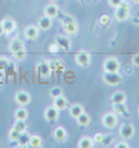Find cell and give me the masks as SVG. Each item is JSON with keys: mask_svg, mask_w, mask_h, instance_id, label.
I'll use <instances>...</instances> for the list:
<instances>
[{"mask_svg": "<svg viewBox=\"0 0 139 148\" xmlns=\"http://www.w3.org/2000/svg\"><path fill=\"white\" fill-rule=\"evenodd\" d=\"M138 114H139V107H138Z\"/></svg>", "mask_w": 139, "mask_h": 148, "instance_id": "40", "label": "cell"}, {"mask_svg": "<svg viewBox=\"0 0 139 148\" xmlns=\"http://www.w3.org/2000/svg\"><path fill=\"white\" fill-rule=\"evenodd\" d=\"M13 127L15 130H18L20 133H25V132H27V123H25V121H18V119H15Z\"/></svg>", "mask_w": 139, "mask_h": 148, "instance_id": "25", "label": "cell"}, {"mask_svg": "<svg viewBox=\"0 0 139 148\" xmlns=\"http://www.w3.org/2000/svg\"><path fill=\"white\" fill-rule=\"evenodd\" d=\"M14 101L17 103V105L20 107H27L31 103V94L27 93L25 90H20L14 94Z\"/></svg>", "mask_w": 139, "mask_h": 148, "instance_id": "6", "label": "cell"}, {"mask_svg": "<svg viewBox=\"0 0 139 148\" xmlns=\"http://www.w3.org/2000/svg\"><path fill=\"white\" fill-rule=\"evenodd\" d=\"M113 147L114 148H129V143H128V140H124V138H122V141L115 143Z\"/></svg>", "mask_w": 139, "mask_h": 148, "instance_id": "32", "label": "cell"}, {"mask_svg": "<svg viewBox=\"0 0 139 148\" xmlns=\"http://www.w3.org/2000/svg\"><path fill=\"white\" fill-rule=\"evenodd\" d=\"M91 61H92V56L89 51H85V50H81L75 54V62L82 66V68H86L91 65Z\"/></svg>", "mask_w": 139, "mask_h": 148, "instance_id": "3", "label": "cell"}, {"mask_svg": "<svg viewBox=\"0 0 139 148\" xmlns=\"http://www.w3.org/2000/svg\"><path fill=\"white\" fill-rule=\"evenodd\" d=\"M114 107V112L118 114V115H127V107L125 103H121V104H113Z\"/></svg>", "mask_w": 139, "mask_h": 148, "instance_id": "27", "label": "cell"}, {"mask_svg": "<svg viewBox=\"0 0 139 148\" xmlns=\"http://www.w3.org/2000/svg\"><path fill=\"white\" fill-rule=\"evenodd\" d=\"M28 147H32V148L43 147V140H42V137H40V136H38V134L29 136V143H28Z\"/></svg>", "mask_w": 139, "mask_h": 148, "instance_id": "19", "label": "cell"}, {"mask_svg": "<svg viewBox=\"0 0 139 148\" xmlns=\"http://www.w3.org/2000/svg\"><path fill=\"white\" fill-rule=\"evenodd\" d=\"M131 61H132L133 66H138L139 68V54H133L132 58H131Z\"/></svg>", "mask_w": 139, "mask_h": 148, "instance_id": "37", "label": "cell"}, {"mask_svg": "<svg viewBox=\"0 0 139 148\" xmlns=\"http://www.w3.org/2000/svg\"><path fill=\"white\" fill-rule=\"evenodd\" d=\"M103 138H104V134L103 133H98V134L93 137V141H95V144H102Z\"/></svg>", "mask_w": 139, "mask_h": 148, "instance_id": "35", "label": "cell"}, {"mask_svg": "<svg viewBox=\"0 0 139 148\" xmlns=\"http://www.w3.org/2000/svg\"><path fill=\"white\" fill-rule=\"evenodd\" d=\"M8 49H10L11 54H14V53H18V51L25 50V45H24V42H22L20 38H14V39H11V40H10Z\"/></svg>", "mask_w": 139, "mask_h": 148, "instance_id": "13", "label": "cell"}, {"mask_svg": "<svg viewBox=\"0 0 139 148\" xmlns=\"http://www.w3.org/2000/svg\"><path fill=\"white\" fill-rule=\"evenodd\" d=\"M68 111H70V116L74 118V119H77L85 110H84V107H82L81 104H73V105L68 108Z\"/></svg>", "mask_w": 139, "mask_h": 148, "instance_id": "20", "label": "cell"}, {"mask_svg": "<svg viewBox=\"0 0 139 148\" xmlns=\"http://www.w3.org/2000/svg\"><path fill=\"white\" fill-rule=\"evenodd\" d=\"M59 14H60V7L56 3H49L43 8V15H46V17H49V18H52V19L59 17Z\"/></svg>", "mask_w": 139, "mask_h": 148, "instance_id": "11", "label": "cell"}, {"mask_svg": "<svg viewBox=\"0 0 139 148\" xmlns=\"http://www.w3.org/2000/svg\"><path fill=\"white\" fill-rule=\"evenodd\" d=\"M59 115H60V111L57 110L54 105H52V107H47L46 110H45V112H43L45 119H46L47 122H50V123L56 122V121L59 119Z\"/></svg>", "mask_w": 139, "mask_h": 148, "instance_id": "10", "label": "cell"}, {"mask_svg": "<svg viewBox=\"0 0 139 148\" xmlns=\"http://www.w3.org/2000/svg\"><path fill=\"white\" fill-rule=\"evenodd\" d=\"M53 137L57 143H64L67 140L68 134H67V130L64 129L63 126H57V127L53 130Z\"/></svg>", "mask_w": 139, "mask_h": 148, "instance_id": "15", "label": "cell"}, {"mask_svg": "<svg viewBox=\"0 0 139 148\" xmlns=\"http://www.w3.org/2000/svg\"><path fill=\"white\" fill-rule=\"evenodd\" d=\"M135 136V127L132 123H122L120 127V137L124 140H129Z\"/></svg>", "mask_w": 139, "mask_h": 148, "instance_id": "7", "label": "cell"}, {"mask_svg": "<svg viewBox=\"0 0 139 148\" xmlns=\"http://www.w3.org/2000/svg\"><path fill=\"white\" fill-rule=\"evenodd\" d=\"M28 143H29V136H27V133H21L20 140H18L20 147H27Z\"/></svg>", "mask_w": 139, "mask_h": 148, "instance_id": "28", "label": "cell"}, {"mask_svg": "<svg viewBox=\"0 0 139 148\" xmlns=\"http://www.w3.org/2000/svg\"><path fill=\"white\" fill-rule=\"evenodd\" d=\"M13 56H14V58H15L17 61H22V60H25V58H27V50H22V51L14 53Z\"/></svg>", "mask_w": 139, "mask_h": 148, "instance_id": "29", "label": "cell"}, {"mask_svg": "<svg viewBox=\"0 0 139 148\" xmlns=\"http://www.w3.org/2000/svg\"><path fill=\"white\" fill-rule=\"evenodd\" d=\"M56 46H59L60 50H70L71 47V42L70 39L64 36V35H57L56 36Z\"/></svg>", "mask_w": 139, "mask_h": 148, "instance_id": "14", "label": "cell"}, {"mask_svg": "<svg viewBox=\"0 0 139 148\" xmlns=\"http://www.w3.org/2000/svg\"><path fill=\"white\" fill-rule=\"evenodd\" d=\"M78 148H92L95 147V141H93L92 137H82L80 141H78Z\"/></svg>", "mask_w": 139, "mask_h": 148, "instance_id": "24", "label": "cell"}, {"mask_svg": "<svg viewBox=\"0 0 139 148\" xmlns=\"http://www.w3.org/2000/svg\"><path fill=\"white\" fill-rule=\"evenodd\" d=\"M49 65H50L52 71H53V69H61V68H64V65L61 64L60 61H57V60H53V61H50V62H49Z\"/></svg>", "mask_w": 139, "mask_h": 148, "instance_id": "30", "label": "cell"}, {"mask_svg": "<svg viewBox=\"0 0 139 148\" xmlns=\"http://www.w3.org/2000/svg\"><path fill=\"white\" fill-rule=\"evenodd\" d=\"M61 25H63V29H64L66 35H70V36H75L80 31V26L77 24V21L71 18L70 15H64L61 18Z\"/></svg>", "mask_w": 139, "mask_h": 148, "instance_id": "2", "label": "cell"}, {"mask_svg": "<svg viewBox=\"0 0 139 148\" xmlns=\"http://www.w3.org/2000/svg\"><path fill=\"white\" fill-rule=\"evenodd\" d=\"M1 35H4V33H3V26H1V22H0V36H1Z\"/></svg>", "mask_w": 139, "mask_h": 148, "instance_id": "38", "label": "cell"}, {"mask_svg": "<svg viewBox=\"0 0 139 148\" xmlns=\"http://www.w3.org/2000/svg\"><path fill=\"white\" fill-rule=\"evenodd\" d=\"M50 1H56V0H50Z\"/></svg>", "mask_w": 139, "mask_h": 148, "instance_id": "41", "label": "cell"}, {"mask_svg": "<svg viewBox=\"0 0 139 148\" xmlns=\"http://www.w3.org/2000/svg\"><path fill=\"white\" fill-rule=\"evenodd\" d=\"M129 17H131V4L124 0L118 7L114 8V18L120 21V22H124Z\"/></svg>", "mask_w": 139, "mask_h": 148, "instance_id": "1", "label": "cell"}, {"mask_svg": "<svg viewBox=\"0 0 139 148\" xmlns=\"http://www.w3.org/2000/svg\"><path fill=\"white\" fill-rule=\"evenodd\" d=\"M120 61L114 57H109L103 61V69L104 72H118L120 71Z\"/></svg>", "mask_w": 139, "mask_h": 148, "instance_id": "5", "label": "cell"}, {"mask_svg": "<svg viewBox=\"0 0 139 148\" xmlns=\"http://www.w3.org/2000/svg\"><path fill=\"white\" fill-rule=\"evenodd\" d=\"M14 118L18 121H27L28 119V111L25 110V107H18L14 111Z\"/></svg>", "mask_w": 139, "mask_h": 148, "instance_id": "23", "label": "cell"}, {"mask_svg": "<svg viewBox=\"0 0 139 148\" xmlns=\"http://www.w3.org/2000/svg\"><path fill=\"white\" fill-rule=\"evenodd\" d=\"M1 26H3V33L4 35H10V33H13L15 31L17 24H15V21L11 17H6L1 21Z\"/></svg>", "mask_w": 139, "mask_h": 148, "instance_id": "9", "label": "cell"}, {"mask_svg": "<svg viewBox=\"0 0 139 148\" xmlns=\"http://www.w3.org/2000/svg\"><path fill=\"white\" fill-rule=\"evenodd\" d=\"M61 94H63V91H61V89H60V87H53V89H52V90H50V96L53 97H59V96H61Z\"/></svg>", "mask_w": 139, "mask_h": 148, "instance_id": "34", "label": "cell"}, {"mask_svg": "<svg viewBox=\"0 0 139 148\" xmlns=\"http://www.w3.org/2000/svg\"><path fill=\"white\" fill-rule=\"evenodd\" d=\"M10 65V60L4 56H0V69H4Z\"/></svg>", "mask_w": 139, "mask_h": 148, "instance_id": "31", "label": "cell"}, {"mask_svg": "<svg viewBox=\"0 0 139 148\" xmlns=\"http://www.w3.org/2000/svg\"><path fill=\"white\" fill-rule=\"evenodd\" d=\"M53 105L57 108L59 111H63L66 110L67 107H68V101H67V98L63 94L59 97H54V101H53Z\"/></svg>", "mask_w": 139, "mask_h": 148, "instance_id": "18", "label": "cell"}, {"mask_svg": "<svg viewBox=\"0 0 139 148\" xmlns=\"http://www.w3.org/2000/svg\"><path fill=\"white\" fill-rule=\"evenodd\" d=\"M38 73H39L42 77H49L52 75V68H50V65L49 62H45V61H42L38 64Z\"/></svg>", "mask_w": 139, "mask_h": 148, "instance_id": "16", "label": "cell"}, {"mask_svg": "<svg viewBox=\"0 0 139 148\" xmlns=\"http://www.w3.org/2000/svg\"><path fill=\"white\" fill-rule=\"evenodd\" d=\"M24 36L28 40H36L39 38V26L35 25H28L25 29H24Z\"/></svg>", "mask_w": 139, "mask_h": 148, "instance_id": "12", "label": "cell"}, {"mask_svg": "<svg viewBox=\"0 0 139 148\" xmlns=\"http://www.w3.org/2000/svg\"><path fill=\"white\" fill-rule=\"evenodd\" d=\"M53 25V19L46 17V15H43V17H40L39 21H38V26H39V29L42 31H47V29H50Z\"/></svg>", "mask_w": 139, "mask_h": 148, "instance_id": "17", "label": "cell"}, {"mask_svg": "<svg viewBox=\"0 0 139 148\" xmlns=\"http://www.w3.org/2000/svg\"><path fill=\"white\" fill-rule=\"evenodd\" d=\"M99 22H100V24H102V25H103V26L109 25V24H110V17H109L107 14H104V15H102V17H100Z\"/></svg>", "mask_w": 139, "mask_h": 148, "instance_id": "33", "label": "cell"}, {"mask_svg": "<svg viewBox=\"0 0 139 148\" xmlns=\"http://www.w3.org/2000/svg\"><path fill=\"white\" fill-rule=\"evenodd\" d=\"M20 136H21V133L18 132V130H15L14 127H11L10 132H8V140H10L11 143H18Z\"/></svg>", "mask_w": 139, "mask_h": 148, "instance_id": "26", "label": "cell"}, {"mask_svg": "<svg viewBox=\"0 0 139 148\" xmlns=\"http://www.w3.org/2000/svg\"><path fill=\"white\" fill-rule=\"evenodd\" d=\"M124 0H107V3H109V6L113 7V8H115V7H118L121 3H122Z\"/></svg>", "mask_w": 139, "mask_h": 148, "instance_id": "36", "label": "cell"}, {"mask_svg": "<svg viewBox=\"0 0 139 148\" xmlns=\"http://www.w3.org/2000/svg\"><path fill=\"white\" fill-rule=\"evenodd\" d=\"M127 100V96L124 91H115V93H113L111 94V98H110V101L111 104H121V103H125Z\"/></svg>", "mask_w": 139, "mask_h": 148, "instance_id": "21", "label": "cell"}, {"mask_svg": "<svg viewBox=\"0 0 139 148\" xmlns=\"http://www.w3.org/2000/svg\"><path fill=\"white\" fill-rule=\"evenodd\" d=\"M102 123L107 129H114L118 125V116H117V114H114V112H107L102 118Z\"/></svg>", "mask_w": 139, "mask_h": 148, "instance_id": "4", "label": "cell"}, {"mask_svg": "<svg viewBox=\"0 0 139 148\" xmlns=\"http://www.w3.org/2000/svg\"><path fill=\"white\" fill-rule=\"evenodd\" d=\"M132 3H135V4H139V0H131Z\"/></svg>", "mask_w": 139, "mask_h": 148, "instance_id": "39", "label": "cell"}, {"mask_svg": "<svg viewBox=\"0 0 139 148\" xmlns=\"http://www.w3.org/2000/svg\"><path fill=\"white\" fill-rule=\"evenodd\" d=\"M77 123L80 125L81 127H86V126L91 123V115H89V114H86L85 111H84V112L77 118Z\"/></svg>", "mask_w": 139, "mask_h": 148, "instance_id": "22", "label": "cell"}, {"mask_svg": "<svg viewBox=\"0 0 139 148\" xmlns=\"http://www.w3.org/2000/svg\"><path fill=\"white\" fill-rule=\"evenodd\" d=\"M103 80L110 86H117V84L121 83V76H120L118 72H104Z\"/></svg>", "mask_w": 139, "mask_h": 148, "instance_id": "8", "label": "cell"}]
</instances>
